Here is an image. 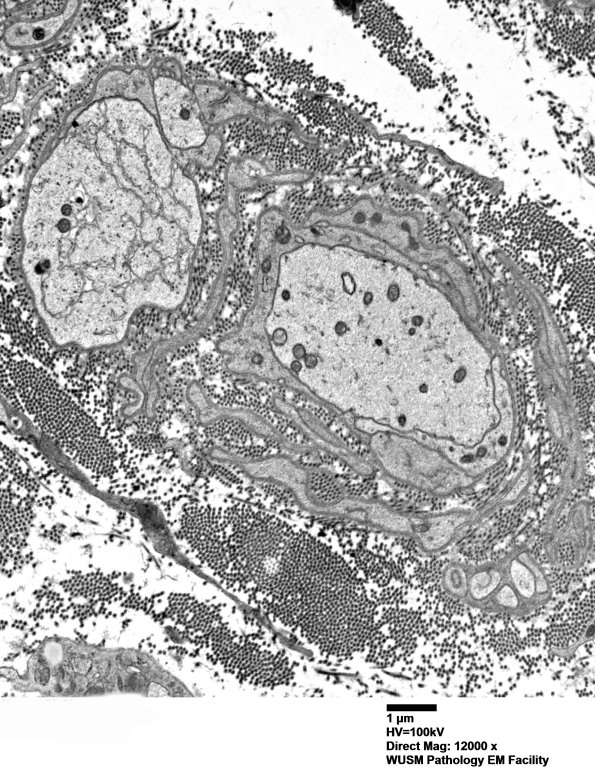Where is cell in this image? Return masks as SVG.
Returning a JSON list of instances; mask_svg holds the SVG:
<instances>
[{
	"label": "cell",
	"mask_w": 595,
	"mask_h": 781,
	"mask_svg": "<svg viewBox=\"0 0 595 781\" xmlns=\"http://www.w3.org/2000/svg\"><path fill=\"white\" fill-rule=\"evenodd\" d=\"M198 534L209 568L227 587L291 609L299 623L327 622L366 592L374 532L317 517L285 490L228 471L201 508ZM295 615V616H296Z\"/></svg>",
	"instance_id": "1"
},
{
	"label": "cell",
	"mask_w": 595,
	"mask_h": 781,
	"mask_svg": "<svg viewBox=\"0 0 595 781\" xmlns=\"http://www.w3.org/2000/svg\"><path fill=\"white\" fill-rule=\"evenodd\" d=\"M269 265H270L269 261H265L263 266L264 271H267L269 269Z\"/></svg>",
	"instance_id": "2"
}]
</instances>
